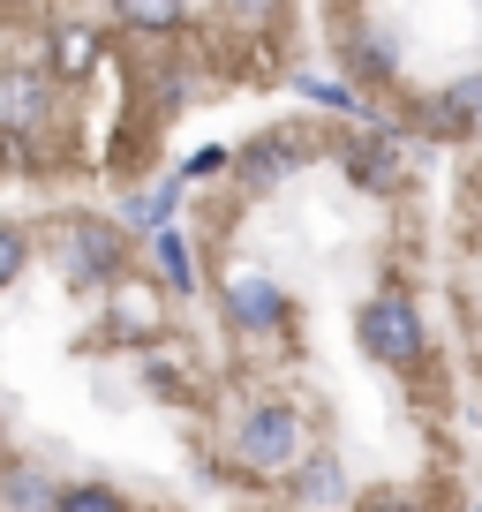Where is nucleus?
I'll return each mask as SVG.
<instances>
[{
    "label": "nucleus",
    "instance_id": "1a4fd4ad",
    "mask_svg": "<svg viewBox=\"0 0 482 512\" xmlns=\"http://www.w3.org/2000/svg\"><path fill=\"white\" fill-rule=\"evenodd\" d=\"M422 121L437 128V136H475L482 128V76H460V83H445V91L422 106Z\"/></svg>",
    "mask_w": 482,
    "mask_h": 512
},
{
    "label": "nucleus",
    "instance_id": "7ed1b4c3",
    "mask_svg": "<svg viewBox=\"0 0 482 512\" xmlns=\"http://www.w3.org/2000/svg\"><path fill=\"white\" fill-rule=\"evenodd\" d=\"M302 159H309L302 128H264V136H249V144L234 151V181L241 189H279L287 174H302Z\"/></svg>",
    "mask_w": 482,
    "mask_h": 512
},
{
    "label": "nucleus",
    "instance_id": "f3484780",
    "mask_svg": "<svg viewBox=\"0 0 482 512\" xmlns=\"http://www.w3.org/2000/svg\"><path fill=\"white\" fill-rule=\"evenodd\" d=\"M362 512H430V505H422V497H407V490H377Z\"/></svg>",
    "mask_w": 482,
    "mask_h": 512
},
{
    "label": "nucleus",
    "instance_id": "f257e3e1",
    "mask_svg": "<svg viewBox=\"0 0 482 512\" xmlns=\"http://www.w3.org/2000/svg\"><path fill=\"white\" fill-rule=\"evenodd\" d=\"M354 332H362V354H377L385 369L422 362V309L407 302V294H370L362 317H354Z\"/></svg>",
    "mask_w": 482,
    "mask_h": 512
},
{
    "label": "nucleus",
    "instance_id": "9b49d317",
    "mask_svg": "<svg viewBox=\"0 0 482 512\" xmlns=\"http://www.w3.org/2000/svg\"><path fill=\"white\" fill-rule=\"evenodd\" d=\"M53 505H61V490H46L38 467H16V475H8V512H53Z\"/></svg>",
    "mask_w": 482,
    "mask_h": 512
},
{
    "label": "nucleus",
    "instance_id": "9d476101",
    "mask_svg": "<svg viewBox=\"0 0 482 512\" xmlns=\"http://www.w3.org/2000/svg\"><path fill=\"white\" fill-rule=\"evenodd\" d=\"M151 264H159V279L174 294H196V256H189V234H181V226L151 234Z\"/></svg>",
    "mask_w": 482,
    "mask_h": 512
},
{
    "label": "nucleus",
    "instance_id": "0eeeda50",
    "mask_svg": "<svg viewBox=\"0 0 482 512\" xmlns=\"http://www.w3.org/2000/svg\"><path fill=\"white\" fill-rule=\"evenodd\" d=\"M46 113H53V83L38 76V68L16 61L8 76H0V121H8V136H31Z\"/></svg>",
    "mask_w": 482,
    "mask_h": 512
},
{
    "label": "nucleus",
    "instance_id": "f03ea898",
    "mask_svg": "<svg viewBox=\"0 0 482 512\" xmlns=\"http://www.w3.org/2000/svg\"><path fill=\"white\" fill-rule=\"evenodd\" d=\"M234 460H241V467H294V460H302V415H294V407H279V400L241 407V422H234Z\"/></svg>",
    "mask_w": 482,
    "mask_h": 512
},
{
    "label": "nucleus",
    "instance_id": "dca6fc26",
    "mask_svg": "<svg viewBox=\"0 0 482 512\" xmlns=\"http://www.w3.org/2000/svg\"><path fill=\"white\" fill-rule=\"evenodd\" d=\"M121 23H129V31H174L181 8H121Z\"/></svg>",
    "mask_w": 482,
    "mask_h": 512
},
{
    "label": "nucleus",
    "instance_id": "20e7f679",
    "mask_svg": "<svg viewBox=\"0 0 482 512\" xmlns=\"http://www.w3.org/2000/svg\"><path fill=\"white\" fill-rule=\"evenodd\" d=\"M61 272L76 279V287H106V279L121 272V234L98 226V219L61 226Z\"/></svg>",
    "mask_w": 482,
    "mask_h": 512
},
{
    "label": "nucleus",
    "instance_id": "a211bd4d",
    "mask_svg": "<svg viewBox=\"0 0 482 512\" xmlns=\"http://www.w3.org/2000/svg\"><path fill=\"white\" fill-rule=\"evenodd\" d=\"M219 166H226V151H196V159L181 166V181H204V174H219Z\"/></svg>",
    "mask_w": 482,
    "mask_h": 512
},
{
    "label": "nucleus",
    "instance_id": "6e6552de",
    "mask_svg": "<svg viewBox=\"0 0 482 512\" xmlns=\"http://www.w3.org/2000/svg\"><path fill=\"white\" fill-rule=\"evenodd\" d=\"M339 166H347V181H354V189H370V196H392V189L407 181L400 144H392L385 128H377V136H362V144H347V159H339Z\"/></svg>",
    "mask_w": 482,
    "mask_h": 512
},
{
    "label": "nucleus",
    "instance_id": "423d86ee",
    "mask_svg": "<svg viewBox=\"0 0 482 512\" xmlns=\"http://www.w3.org/2000/svg\"><path fill=\"white\" fill-rule=\"evenodd\" d=\"M226 324L249 332V339L279 332V324H287V294H279L272 279H257V272H234L226 279Z\"/></svg>",
    "mask_w": 482,
    "mask_h": 512
},
{
    "label": "nucleus",
    "instance_id": "f8f14e48",
    "mask_svg": "<svg viewBox=\"0 0 482 512\" xmlns=\"http://www.w3.org/2000/svg\"><path fill=\"white\" fill-rule=\"evenodd\" d=\"M339 497H347L339 467H332V460H309V467H302V505H339Z\"/></svg>",
    "mask_w": 482,
    "mask_h": 512
},
{
    "label": "nucleus",
    "instance_id": "39448f33",
    "mask_svg": "<svg viewBox=\"0 0 482 512\" xmlns=\"http://www.w3.org/2000/svg\"><path fill=\"white\" fill-rule=\"evenodd\" d=\"M339 31H347V68L362 83H392L400 76V31H392L385 16H339Z\"/></svg>",
    "mask_w": 482,
    "mask_h": 512
},
{
    "label": "nucleus",
    "instance_id": "2eb2a0df",
    "mask_svg": "<svg viewBox=\"0 0 482 512\" xmlns=\"http://www.w3.org/2000/svg\"><path fill=\"white\" fill-rule=\"evenodd\" d=\"M23 256H31V241H23V226H8L0 234V279H23Z\"/></svg>",
    "mask_w": 482,
    "mask_h": 512
},
{
    "label": "nucleus",
    "instance_id": "ddd939ff",
    "mask_svg": "<svg viewBox=\"0 0 482 512\" xmlns=\"http://www.w3.org/2000/svg\"><path fill=\"white\" fill-rule=\"evenodd\" d=\"M53 512H129V505H121V490H106V482H76V490H61Z\"/></svg>",
    "mask_w": 482,
    "mask_h": 512
},
{
    "label": "nucleus",
    "instance_id": "4468645a",
    "mask_svg": "<svg viewBox=\"0 0 482 512\" xmlns=\"http://www.w3.org/2000/svg\"><path fill=\"white\" fill-rule=\"evenodd\" d=\"M302 98H317V106H332V113H362V98H354L347 83H324V76H302Z\"/></svg>",
    "mask_w": 482,
    "mask_h": 512
},
{
    "label": "nucleus",
    "instance_id": "6ab92c4d",
    "mask_svg": "<svg viewBox=\"0 0 482 512\" xmlns=\"http://www.w3.org/2000/svg\"><path fill=\"white\" fill-rule=\"evenodd\" d=\"M475 204H482V174H475Z\"/></svg>",
    "mask_w": 482,
    "mask_h": 512
}]
</instances>
